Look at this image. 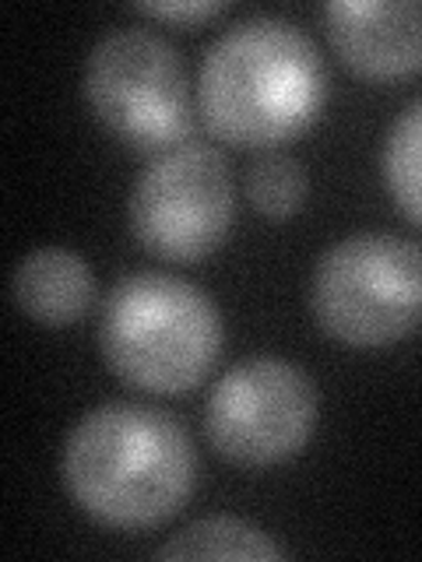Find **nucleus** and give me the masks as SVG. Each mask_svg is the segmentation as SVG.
Returning a JSON list of instances; mask_svg holds the SVG:
<instances>
[{
	"instance_id": "obj_1",
	"label": "nucleus",
	"mask_w": 422,
	"mask_h": 562,
	"mask_svg": "<svg viewBox=\"0 0 422 562\" xmlns=\"http://www.w3.org/2000/svg\"><path fill=\"white\" fill-rule=\"evenodd\" d=\"M60 479L92 520L145 531L184 509L198 482V453L180 418L152 404L110 401L67 432Z\"/></svg>"
},
{
	"instance_id": "obj_2",
	"label": "nucleus",
	"mask_w": 422,
	"mask_h": 562,
	"mask_svg": "<svg viewBox=\"0 0 422 562\" xmlns=\"http://www.w3.org/2000/svg\"><path fill=\"white\" fill-rule=\"evenodd\" d=\"M324 102V57L289 18H243L219 32L201 60L198 110L225 145L275 151L310 131Z\"/></svg>"
},
{
	"instance_id": "obj_3",
	"label": "nucleus",
	"mask_w": 422,
	"mask_h": 562,
	"mask_svg": "<svg viewBox=\"0 0 422 562\" xmlns=\"http://www.w3.org/2000/svg\"><path fill=\"white\" fill-rule=\"evenodd\" d=\"M222 313L211 295L163 271H134L106 295L99 348L110 373L145 394H187L222 351Z\"/></svg>"
},
{
	"instance_id": "obj_4",
	"label": "nucleus",
	"mask_w": 422,
	"mask_h": 562,
	"mask_svg": "<svg viewBox=\"0 0 422 562\" xmlns=\"http://www.w3.org/2000/svg\"><path fill=\"white\" fill-rule=\"evenodd\" d=\"M81 95L99 127L123 148L163 155L187 145L193 92L176 46L152 29L123 25L88 49Z\"/></svg>"
},
{
	"instance_id": "obj_5",
	"label": "nucleus",
	"mask_w": 422,
	"mask_h": 562,
	"mask_svg": "<svg viewBox=\"0 0 422 562\" xmlns=\"http://www.w3.org/2000/svg\"><path fill=\"white\" fill-rule=\"evenodd\" d=\"M313 321L348 348H387L422 321V246L395 233H356L327 246L310 281Z\"/></svg>"
},
{
	"instance_id": "obj_6",
	"label": "nucleus",
	"mask_w": 422,
	"mask_h": 562,
	"mask_svg": "<svg viewBox=\"0 0 422 562\" xmlns=\"http://www.w3.org/2000/svg\"><path fill=\"white\" fill-rule=\"evenodd\" d=\"M127 222L155 257L169 263L208 260L236 222V183L225 155L198 140L155 155L131 187Z\"/></svg>"
},
{
	"instance_id": "obj_7",
	"label": "nucleus",
	"mask_w": 422,
	"mask_h": 562,
	"mask_svg": "<svg viewBox=\"0 0 422 562\" xmlns=\"http://www.w3.org/2000/svg\"><path fill=\"white\" fill-rule=\"evenodd\" d=\"M316 429V386L310 373L278 356L236 362L211 386L204 436L236 468L286 464Z\"/></svg>"
},
{
	"instance_id": "obj_8",
	"label": "nucleus",
	"mask_w": 422,
	"mask_h": 562,
	"mask_svg": "<svg viewBox=\"0 0 422 562\" xmlns=\"http://www.w3.org/2000/svg\"><path fill=\"white\" fill-rule=\"evenodd\" d=\"M324 25L342 64L366 81L422 70V0H331Z\"/></svg>"
},
{
	"instance_id": "obj_9",
	"label": "nucleus",
	"mask_w": 422,
	"mask_h": 562,
	"mask_svg": "<svg viewBox=\"0 0 422 562\" xmlns=\"http://www.w3.org/2000/svg\"><path fill=\"white\" fill-rule=\"evenodd\" d=\"M14 306L43 327H67L96 306V271L67 246H35L11 274Z\"/></svg>"
},
{
	"instance_id": "obj_10",
	"label": "nucleus",
	"mask_w": 422,
	"mask_h": 562,
	"mask_svg": "<svg viewBox=\"0 0 422 562\" xmlns=\"http://www.w3.org/2000/svg\"><path fill=\"white\" fill-rule=\"evenodd\" d=\"M155 559H286V549L264 535L257 524L243 517H201L187 524L180 535L158 544Z\"/></svg>"
},
{
	"instance_id": "obj_11",
	"label": "nucleus",
	"mask_w": 422,
	"mask_h": 562,
	"mask_svg": "<svg viewBox=\"0 0 422 562\" xmlns=\"http://www.w3.org/2000/svg\"><path fill=\"white\" fill-rule=\"evenodd\" d=\"M380 172L404 218L422 225V95L391 123L380 151Z\"/></svg>"
},
{
	"instance_id": "obj_12",
	"label": "nucleus",
	"mask_w": 422,
	"mask_h": 562,
	"mask_svg": "<svg viewBox=\"0 0 422 562\" xmlns=\"http://www.w3.org/2000/svg\"><path fill=\"white\" fill-rule=\"evenodd\" d=\"M310 180L307 169L296 155L289 151H264L246 172V198L260 211L264 218L286 222L299 207L307 204Z\"/></svg>"
},
{
	"instance_id": "obj_13",
	"label": "nucleus",
	"mask_w": 422,
	"mask_h": 562,
	"mask_svg": "<svg viewBox=\"0 0 422 562\" xmlns=\"http://www.w3.org/2000/svg\"><path fill=\"white\" fill-rule=\"evenodd\" d=\"M137 11L169 25H201L208 18L222 14L225 4L219 0H169V4H137Z\"/></svg>"
}]
</instances>
